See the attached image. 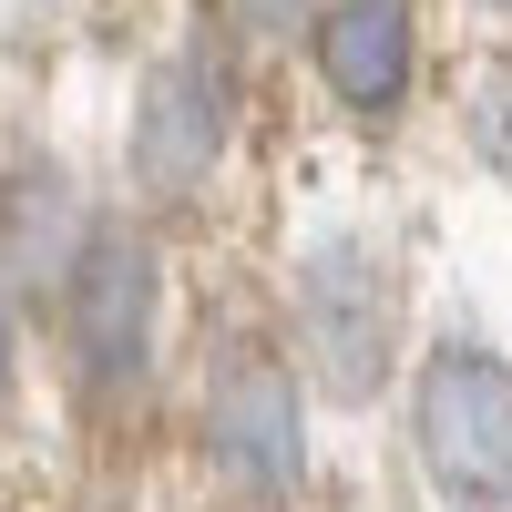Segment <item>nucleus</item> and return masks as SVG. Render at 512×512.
<instances>
[{
  "instance_id": "obj_1",
  "label": "nucleus",
  "mask_w": 512,
  "mask_h": 512,
  "mask_svg": "<svg viewBox=\"0 0 512 512\" xmlns=\"http://www.w3.org/2000/svg\"><path fill=\"white\" fill-rule=\"evenodd\" d=\"M420 461H431V482L482 512V502H512V369L472 338H451V349L420 359Z\"/></svg>"
},
{
  "instance_id": "obj_2",
  "label": "nucleus",
  "mask_w": 512,
  "mask_h": 512,
  "mask_svg": "<svg viewBox=\"0 0 512 512\" xmlns=\"http://www.w3.org/2000/svg\"><path fill=\"white\" fill-rule=\"evenodd\" d=\"M297 338H308V369H318L328 400H349V410L379 400L390 349H400V287L359 236L308 246V267H297Z\"/></svg>"
},
{
  "instance_id": "obj_3",
  "label": "nucleus",
  "mask_w": 512,
  "mask_h": 512,
  "mask_svg": "<svg viewBox=\"0 0 512 512\" xmlns=\"http://www.w3.org/2000/svg\"><path fill=\"white\" fill-rule=\"evenodd\" d=\"M62 318H72V349H82V379H93V390L144 379V349H154V246L134 226H93V246H82V267L62 287Z\"/></svg>"
},
{
  "instance_id": "obj_4",
  "label": "nucleus",
  "mask_w": 512,
  "mask_h": 512,
  "mask_svg": "<svg viewBox=\"0 0 512 512\" xmlns=\"http://www.w3.org/2000/svg\"><path fill=\"white\" fill-rule=\"evenodd\" d=\"M205 441H216V472L236 492H297V379L267 349H226L216 400H205Z\"/></svg>"
},
{
  "instance_id": "obj_5",
  "label": "nucleus",
  "mask_w": 512,
  "mask_h": 512,
  "mask_svg": "<svg viewBox=\"0 0 512 512\" xmlns=\"http://www.w3.org/2000/svg\"><path fill=\"white\" fill-rule=\"evenodd\" d=\"M216 154H226V72L205 52H185L134 103V185L144 195H195L216 175Z\"/></svg>"
},
{
  "instance_id": "obj_6",
  "label": "nucleus",
  "mask_w": 512,
  "mask_h": 512,
  "mask_svg": "<svg viewBox=\"0 0 512 512\" xmlns=\"http://www.w3.org/2000/svg\"><path fill=\"white\" fill-rule=\"evenodd\" d=\"M318 72L349 113H400V93H410V0H328L318 11Z\"/></svg>"
},
{
  "instance_id": "obj_7",
  "label": "nucleus",
  "mask_w": 512,
  "mask_h": 512,
  "mask_svg": "<svg viewBox=\"0 0 512 512\" xmlns=\"http://www.w3.org/2000/svg\"><path fill=\"white\" fill-rule=\"evenodd\" d=\"M0 205H11V246H0V256H11V277H31V287L62 277V287H72L82 246H93V236H82V216H72V185L52 175V164H21Z\"/></svg>"
},
{
  "instance_id": "obj_8",
  "label": "nucleus",
  "mask_w": 512,
  "mask_h": 512,
  "mask_svg": "<svg viewBox=\"0 0 512 512\" xmlns=\"http://www.w3.org/2000/svg\"><path fill=\"white\" fill-rule=\"evenodd\" d=\"M472 144L492 175H512V72H482V93H472Z\"/></svg>"
},
{
  "instance_id": "obj_9",
  "label": "nucleus",
  "mask_w": 512,
  "mask_h": 512,
  "mask_svg": "<svg viewBox=\"0 0 512 512\" xmlns=\"http://www.w3.org/2000/svg\"><path fill=\"white\" fill-rule=\"evenodd\" d=\"M236 21L267 31V41H277V31H318V0H236Z\"/></svg>"
},
{
  "instance_id": "obj_10",
  "label": "nucleus",
  "mask_w": 512,
  "mask_h": 512,
  "mask_svg": "<svg viewBox=\"0 0 512 512\" xmlns=\"http://www.w3.org/2000/svg\"><path fill=\"white\" fill-rule=\"evenodd\" d=\"M0 379H11V297H0Z\"/></svg>"
},
{
  "instance_id": "obj_11",
  "label": "nucleus",
  "mask_w": 512,
  "mask_h": 512,
  "mask_svg": "<svg viewBox=\"0 0 512 512\" xmlns=\"http://www.w3.org/2000/svg\"><path fill=\"white\" fill-rule=\"evenodd\" d=\"M492 11H512V0H492Z\"/></svg>"
}]
</instances>
